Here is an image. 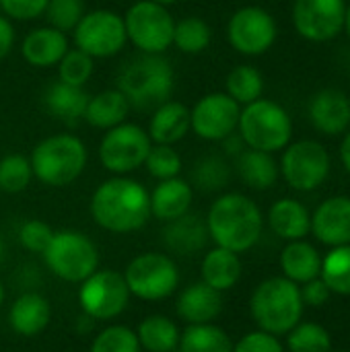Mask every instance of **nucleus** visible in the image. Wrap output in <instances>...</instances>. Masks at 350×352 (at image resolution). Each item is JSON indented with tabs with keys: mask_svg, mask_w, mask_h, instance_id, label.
<instances>
[{
	"mask_svg": "<svg viewBox=\"0 0 350 352\" xmlns=\"http://www.w3.org/2000/svg\"><path fill=\"white\" fill-rule=\"evenodd\" d=\"M76 50L95 58H111L124 50L128 37L124 27V16L113 10H91L85 12L78 25L72 29Z\"/></svg>",
	"mask_w": 350,
	"mask_h": 352,
	"instance_id": "ddd939ff",
	"label": "nucleus"
},
{
	"mask_svg": "<svg viewBox=\"0 0 350 352\" xmlns=\"http://www.w3.org/2000/svg\"><path fill=\"white\" fill-rule=\"evenodd\" d=\"M173 85L175 74L163 54H140L118 72V89L138 111H151L169 101Z\"/></svg>",
	"mask_w": 350,
	"mask_h": 352,
	"instance_id": "7ed1b4c3",
	"label": "nucleus"
},
{
	"mask_svg": "<svg viewBox=\"0 0 350 352\" xmlns=\"http://www.w3.org/2000/svg\"><path fill=\"white\" fill-rule=\"evenodd\" d=\"M210 41H212V29L204 19L186 16L182 21H175L171 45H175L182 54L188 56L202 54L210 45Z\"/></svg>",
	"mask_w": 350,
	"mask_h": 352,
	"instance_id": "473e14b6",
	"label": "nucleus"
},
{
	"mask_svg": "<svg viewBox=\"0 0 350 352\" xmlns=\"http://www.w3.org/2000/svg\"><path fill=\"white\" fill-rule=\"evenodd\" d=\"M31 179H33V169L29 157L10 153L0 159V192L19 194L31 184Z\"/></svg>",
	"mask_w": 350,
	"mask_h": 352,
	"instance_id": "4c0bfd02",
	"label": "nucleus"
},
{
	"mask_svg": "<svg viewBox=\"0 0 350 352\" xmlns=\"http://www.w3.org/2000/svg\"><path fill=\"white\" fill-rule=\"evenodd\" d=\"M344 29L350 37V6H347V14H344Z\"/></svg>",
	"mask_w": 350,
	"mask_h": 352,
	"instance_id": "3c124183",
	"label": "nucleus"
},
{
	"mask_svg": "<svg viewBox=\"0 0 350 352\" xmlns=\"http://www.w3.org/2000/svg\"><path fill=\"white\" fill-rule=\"evenodd\" d=\"M93 68H95V60L91 56H87L76 47L74 50L68 47V52L58 62V78L74 87H85V82L93 74Z\"/></svg>",
	"mask_w": 350,
	"mask_h": 352,
	"instance_id": "a19ab883",
	"label": "nucleus"
},
{
	"mask_svg": "<svg viewBox=\"0 0 350 352\" xmlns=\"http://www.w3.org/2000/svg\"><path fill=\"white\" fill-rule=\"evenodd\" d=\"M311 233L324 245L338 248L350 243V198L332 196L311 214Z\"/></svg>",
	"mask_w": 350,
	"mask_h": 352,
	"instance_id": "f3484780",
	"label": "nucleus"
},
{
	"mask_svg": "<svg viewBox=\"0 0 350 352\" xmlns=\"http://www.w3.org/2000/svg\"><path fill=\"white\" fill-rule=\"evenodd\" d=\"M241 105L227 93H208L190 109V130L210 142H221L237 130Z\"/></svg>",
	"mask_w": 350,
	"mask_h": 352,
	"instance_id": "2eb2a0df",
	"label": "nucleus"
},
{
	"mask_svg": "<svg viewBox=\"0 0 350 352\" xmlns=\"http://www.w3.org/2000/svg\"><path fill=\"white\" fill-rule=\"evenodd\" d=\"M303 307L299 285L285 276L262 280L250 299V314L258 330L274 336L289 334L301 322Z\"/></svg>",
	"mask_w": 350,
	"mask_h": 352,
	"instance_id": "20e7f679",
	"label": "nucleus"
},
{
	"mask_svg": "<svg viewBox=\"0 0 350 352\" xmlns=\"http://www.w3.org/2000/svg\"><path fill=\"white\" fill-rule=\"evenodd\" d=\"M223 311V293L215 291L206 283L188 285L175 301V314L186 326L212 324Z\"/></svg>",
	"mask_w": 350,
	"mask_h": 352,
	"instance_id": "6ab92c4d",
	"label": "nucleus"
},
{
	"mask_svg": "<svg viewBox=\"0 0 350 352\" xmlns=\"http://www.w3.org/2000/svg\"><path fill=\"white\" fill-rule=\"evenodd\" d=\"M138 336L132 328L122 324H111L103 328L91 342L89 352H140Z\"/></svg>",
	"mask_w": 350,
	"mask_h": 352,
	"instance_id": "58836bf2",
	"label": "nucleus"
},
{
	"mask_svg": "<svg viewBox=\"0 0 350 352\" xmlns=\"http://www.w3.org/2000/svg\"><path fill=\"white\" fill-rule=\"evenodd\" d=\"M227 39L243 56H262L276 41V23L262 6H243L227 25Z\"/></svg>",
	"mask_w": 350,
	"mask_h": 352,
	"instance_id": "4468645a",
	"label": "nucleus"
},
{
	"mask_svg": "<svg viewBox=\"0 0 350 352\" xmlns=\"http://www.w3.org/2000/svg\"><path fill=\"white\" fill-rule=\"evenodd\" d=\"M192 188L202 192H219L231 179V167L221 155H206L192 167Z\"/></svg>",
	"mask_w": 350,
	"mask_h": 352,
	"instance_id": "c9c22d12",
	"label": "nucleus"
},
{
	"mask_svg": "<svg viewBox=\"0 0 350 352\" xmlns=\"http://www.w3.org/2000/svg\"><path fill=\"white\" fill-rule=\"evenodd\" d=\"M52 322V305L39 293L19 295L8 309V326L14 334L31 338L41 334Z\"/></svg>",
	"mask_w": 350,
	"mask_h": 352,
	"instance_id": "412c9836",
	"label": "nucleus"
},
{
	"mask_svg": "<svg viewBox=\"0 0 350 352\" xmlns=\"http://www.w3.org/2000/svg\"><path fill=\"white\" fill-rule=\"evenodd\" d=\"M309 120L326 136L342 134L350 124V99L338 89H324L309 101Z\"/></svg>",
	"mask_w": 350,
	"mask_h": 352,
	"instance_id": "aec40b11",
	"label": "nucleus"
},
{
	"mask_svg": "<svg viewBox=\"0 0 350 352\" xmlns=\"http://www.w3.org/2000/svg\"><path fill=\"white\" fill-rule=\"evenodd\" d=\"M153 2H159V4H163V6H169V4H175L177 0H153Z\"/></svg>",
	"mask_w": 350,
	"mask_h": 352,
	"instance_id": "603ef678",
	"label": "nucleus"
},
{
	"mask_svg": "<svg viewBox=\"0 0 350 352\" xmlns=\"http://www.w3.org/2000/svg\"><path fill=\"white\" fill-rule=\"evenodd\" d=\"M241 272H243V266H241L239 254L219 248V245L208 250L200 262L202 283H206L208 287H212L219 293L233 289L239 283Z\"/></svg>",
	"mask_w": 350,
	"mask_h": 352,
	"instance_id": "bb28decb",
	"label": "nucleus"
},
{
	"mask_svg": "<svg viewBox=\"0 0 350 352\" xmlns=\"http://www.w3.org/2000/svg\"><path fill=\"white\" fill-rule=\"evenodd\" d=\"M2 303H4V285L0 280V307H2Z\"/></svg>",
	"mask_w": 350,
	"mask_h": 352,
	"instance_id": "864d4df0",
	"label": "nucleus"
},
{
	"mask_svg": "<svg viewBox=\"0 0 350 352\" xmlns=\"http://www.w3.org/2000/svg\"><path fill=\"white\" fill-rule=\"evenodd\" d=\"M206 229L215 245L243 254L260 241L264 217L252 198L229 192L210 204L206 214Z\"/></svg>",
	"mask_w": 350,
	"mask_h": 352,
	"instance_id": "f03ea898",
	"label": "nucleus"
},
{
	"mask_svg": "<svg viewBox=\"0 0 350 352\" xmlns=\"http://www.w3.org/2000/svg\"><path fill=\"white\" fill-rule=\"evenodd\" d=\"M177 352H233V340L221 326L194 324L184 328Z\"/></svg>",
	"mask_w": 350,
	"mask_h": 352,
	"instance_id": "2f4dec72",
	"label": "nucleus"
},
{
	"mask_svg": "<svg viewBox=\"0 0 350 352\" xmlns=\"http://www.w3.org/2000/svg\"><path fill=\"white\" fill-rule=\"evenodd\" d=\"M89 97L91 95L85 91V87H74V85L62 82L58 78L45 89L43 107L54 120L68 124V126H74L85 118Z\"/></svg>",
	"mask_w": 350,
	"mask_h": 352,
	"instance_id": "5701e85b",
	"label": "nucleus"
},
{
	"mask_svg": "<svg viewBox=\"0 0 350 352\" xmlns=\"http://www.w3.org/2000/svg\"><path fill=\"white\" fill-rule=\"evenodd\" d=\"M2 260H4V245H2V239H0V264H2Z\"/></svg>",
	"mask_w": 350,
	"mask_h": 352,
	"instance_id": "5fc2aeb1",
	"label": "nucleus"
},
{
	"mask_svg": "<svg viewBox=\"0 0 350 352\" xmlns=\"http://www.w3.org/2000/svg\"><path fill=\"white\" fill-rule=\"evenodd\" d=\"M130 291L122 272L111 268L95 270L78 289V305L93 322H109L122 316L130 303Z\"/></svg>",
	"mask_w": 350,
	"mask_h": 352,
	"instance_id": "9d476101",
	"label": "nucleus"
},
{
	"mask_svg": "<svg viewBox=\"0 0 350 352\" xmlns=\"http://www.w3.org/2000/svg\"><path fill=\"white\" fill-rule=\"evenodd\" d=\"M330 352H344V351H330Z\"/></svg>",
	"mask_w": 350,
	"mask_h": 352,
	"instance_id": "6e6d98bb",
	"label": "nucleus"
},
{
	"mask_svg": "<svg viewBox=\"0 0 350 352\" xmlns=\"http://www.w3.org/2000/svg\"><path fill=\"white\" fill-rule=\"evenodd\" d=\"M194 200V188L182 177L163 179L151 192V217L169 223L186 212H190Z\"/></svg>",
	"mask_w": 350,
	"mask_h": 352,
	"instance_id": "b1692460",
	"label": "nucleus"
},
{
	"mask_svg": "<svg viewBox=\"0 0 350 352\" xmlns=\"http://www.w3.org/2000/svg\"><path fill=\"white\" fill-rule=\"evenodd\" d=\"M225 93L235 99L239 105H250L256 99L262 97L264 93V78L260 74L258 68L250 66V64H241L235 66L225 80Z\"/></svg>",
	"mask_w": 350,
	"mask_h": 352,
	"instance_id": "72a5a7b5",
	"label": "nucleus"
},
{
	"mask_svg": "<svg viewBox=\"0 0 350 352\" xmlns=\"http://www.w3.org/2000/svg\"><path fill=\"white\" fill-rule=\"evenodd\" d=\"M47 0H0L4 16L14 21H33L45 12Z\"/></svg>",
	"mask_w": 350,
	"mask_h": 352,
	"instance_id": "a18cd8bd",
	"label": "nucleus"
},
{
	"mask_svg": "<svg viewBox=\"0 0 350 352\" xmlns=\"http://www.w3.org/2000/svg\"><path fill=\"white\" fill-rule=\"evenodd\" d=\"M268 225L281 239L299 241L311 233V214L295 198H281L268 210Z\"/></svg>",
	"mask_w": 350,
	"mask_h": 352,
	"instance_id": "a878e982",
	"label": "nucleus"
},
{
	"mask_svg": "<svg viewBox=\"0 0 350 352\" xmlns=\"http://www.w3.org/2000/svg\"><path fill=\"white\" fill-rule=\"evenodd\" d=\"M0 194H2V192H0Z\"/></svg>",
	"mask_w": 350,
	"mask_h": 352,
	"instance_id": "4d7b16f0",
	"label": "nucleus"
},
{
	"mask_svg": "<svg viewBox=\"0 0 350 352\" xmlns=\"http://www.w3.org/2000/svg\"><path fill=\"white\" fill-rule=\"evenodd\" d=\"M281 268H283L285 278H289L297 285H305L320 276L322 256L311 243H307L303 239L289 241L281 254Z\"/></svg>",
	"mask_w": 350,
	"mask_h": 352,
	"instance_id": "cd10ccee",
	"label": "nucleus"
},
{
	"mask_svg": "<svg viewBox=\"0 0 350 352\" xmlns=\"http://www.w3.org/2000/svg\"><path fill=\"white\" fill-rule=\"evenodd\" d=\"M41 256L47 270L64 283L80 285L99 270V250L93 239L80 231H54Z\"/></svg>",
	"mask_w": 350,
	"mask_h": 352,
	"instance_id": "0eeeda50",
	"label": "nucleus"
},
{
	"mask_svg": "<svg viewBox=\"0 0 350 352\" xmlns=\"http://www.w3.org/2000/svg\"><path fill=\"white\" fill-rule=\"evenodd\" d=\"M130 295L142 301H163L179 289V268L163 252H144L132 258L122 272Z\"/></svg>",
	"mask_w": 350,
	"mask_h": 352,
	"instance_id": "6e6552de",
	"label": "nucleus"
},
{
	"mask_svg": "<svg viewBox=\"0 0 350 352\" xmlns=\"http://www.w3.org/2000/svg\"><path fill=\"white\" fill-rule=\"evenodd\" d=\"M235 169L239 179L252 190H268L276 184L281 175L278 163L274 161L272 153L256 148H245L241 155H237Z\"/></svg>",
	"mask_w": 350,
	"mask_h": 352,
	"instance_id": "c756f323",
	"label": "nucleus"
},
{
	"mask_svg": "<svg viewBox=\"0 0 350 352\" xmlns=\"http://www.w3.org/2000/svg\"><path fill=\"white\" fill-rule=\"evenodd\" d=\"M301 289V299H303V305H309V307H322L324 303H328V299H330V289H328V285L318 276V278H314V280H309V283H305L303 287H299Z\"/></svg>",
	"mask_w": 350,
	"mask_h": 352,
	"instance_id": "49530a36",
	"label": "nucleus"
},
{
	"mask_svg": "<svg viewBox=\"0 0 350 352\" xmlns=\"http://www.w3.org/2000/svg\"><path fill=\"white\" fill-rule=\"evenodd\" d=\"M320 278L328 285L330 293L350 297V243L332 248V252L322 258Z\"/></svg>",
	"mask_w": 350,
	"mask_h": 352,
	"instance_id": "f704fd0d",
	"label": "nucleus"
},
{
	"mask_svg": "<svg viewBox=\"0 0 350 352\" xmlns=\"http://www.w3.org/2000/svg\"><path fill=\"white\" fill-rule=\"evenodd\" d=\"M31 169L43 186L64 188L76 182L87 167V146L74 134H54L31 151Z\"/></svg>",
	"mask_w": 350,
	"mask_h": 352,
	"instance_id": "39448f33",
	"label": "nucleus"
},
{
	"mask_svg": "<svg viewBox=\"0 0 350 352\" xmlns=\"http://www.w3.org/2000/svg\"><path fill=\"white\" fill-rule=\"evenodd\" d=\"M85 14V2L83 0H47L43 16L47 19V25L68 33L72 31L78 21Z\"/></svg>",
	"mask_w": 350,
	"mask_h": 352,
	"instance_id": "79ce46f5",
	"label": "nucleus"
},
{
	"mask_svg": "<svg viewBox=\"0 0 350 352\" xmlns=\"http://www.w3.org/2000/svg\"><path fill=\"white\" fill-rule=\"evenodd\" d=\"M281 173L285 182L297 192L318 190L330 175V155L318 140H299L283 148Z\"/></svg>",
	"mask_w": 350,
	"mask_h": 352,
	"instance_id": "f8f14e48",
	"label": "nucleus"
},
{
	"mask_svg": "<svg viewBox=\"0 0 350 352\" xmlns=\"http://www.w3.org/2000/svg\"><path fill=\"white\" fill-rule=\"evenodd\" d=\"M91 217L109 233H134L151 219V192L126 175L105 179L91 196Z\"/></svg>",
	"mask_w": 350,
	"mask_h": 352,
	"instance_id": "f257e3e1",
	"label": "nucleus"
},
{
	"mask_svg": "<svg viewBox=\"0 0 350 352\" xmlns=\"http://www.w3.org/2000/svg\"><path fill=\"white\" fill-rule=\"evenodd\" d=\"M287 349L289 352H330L332 338L324 326L314 322H299L287 334Z\"/></svg>",
	"mask_w": 350,
	"mask_h": 352,
	"instance_id": "e433bc0d",
	"label": "nucleus"
},
{
	"mask_svg": "<svg viewBox=\"0 0 350 352\" xmlns=\"http://www.w3.org/2000/svg\"><path fill=\"white\" fill-rule=\"evenodd\" d=\"M344 0H295L293 25L303 39L330 41L344 29Z\"/></svg>",
	"mask_w": 350,
	"mask_h": 352,
	"instance_id": "dca6fc26",
	"label": "nucleus"
},
{
	"mask_svg": "<svg viewBox=\"0 0 350 352\" xmlns=\"http://www.w3.org/2000/svg\"><path fill=\"white\" fill-rule=\"evenodd\" d=\"M146 132L153 144L173 146L190 132V107L179 101H165L163 105L153 109Z\"/></svg>",
	"mask_w": 350,
	"mask_h": 352,
	"instance_id": "393cba45",
	"label": "nucleus"
},
{
	"mask_svg": "<svg viewBox=\"0 0 350 352\" xmlns=\"http://www.w3.org/2000/svg\"><path fill=\"white\" fill-rule=\"evenodd\" d=\"M237 132L241 134L248 148L276 153L291 144L293 122L283 105L260 97L254 103L243 105Z\"/></svg>",
	"mask_w": 350,
	"mask_h": 352,
	"instance_id": "423d86ee",
	"label": "nucleus"
},
{
	"mask_svg": "<svg viewBox=\"0 0 350 352\" xmlns=\"http://www.w3.org/2000/svg\"><path fill=\"white\" fill-rule=\"evenodd\" d=\"M130 103L122 95L120 89H107L93 97H89L87 109H85V122L99 130H109L113 126H120L126 122L130 113Z\"/></svg>",
	"mask_w": 350,
	"mask_h": 352,
	"instance_id": "c85d7f7f",
	"label": "nucleus"
},
{
	"mask_svg": "<svg viewBox=\"0 0 350 352\" xmlns=\"http://www.w3.org/2000/svg\"><path fill=\"white\" fill-rule=\"evenodd\" d=\"M233 352H285V346L278 336L256 330L239 338L237 344H233Z\"/></svg>",
	"mask_w": 350,
	"mask_h": 352,
	"instance_id": "c03bdc74",
	"label": "nucleus"
},
{
	"mask_svg": "<svg viewBox=\"0 0 350 352\" xmlns=\"http://www.w3.org/2000/svg\"><path fill=\"white\" fill-rule=\"evenodd\" d=\"M68 52V37L66 33L45 25L29 31L21 43V54L25 62L35 68H50L58 66L62 56Z\"/></svg>",
	"mask_w": 350,
	"mask_h": 352,
	"instance_id": "4be33fe9",
	"label": "nucleus"
},
{
	"mask_svg": "<svg viewBox=\"0 0 350 352\" xmlns=\"http://www.w3.org/2000/svg\"><path fill=\"white\" fill-rule=\"evenodd\" d=\"M52 235H54L52 227L47 223L39 221V219L25 221L19 227V243L31 254H43L50 239H52Z\"/></svg>",
	"mask_w": 350,
	"mask_h": 352,
	"instance_id": "37998d69",
	"label": "nucleus"
},
{
	"mask_svg": "<svg viewBox=\"0 0 350 352\" xmlns=\"http://www.w3.org/2000/svg\"><path fill=\"white\" fill-rule=\"evenodd\" d=\"M151 146L153 142L146 130L136 124L124 122L105 130L99 144V161L107 171L116 175H126L144 165Z\"/></svg>",
	"mask_w": 350,
	"mask_h": 352,
	"instance_id": "9b49d317",
	"label": "nucleus"
},
{
	"mask_svg": "<svg viewBox=\"0 0 350 352\" xmlns=\"http://www.w3.org/2000/svg\"><path fill=\"white\" fill-rule=\"evenodd\" d=\"M340 159H342L344 169L350 173V132H347V136L340 144Z\"/></svg>",
	"mask_w": 350,
	"mask_h": 352,
	"instance_id": "8fccbe9b",
	"label": "nucleus"
},
{
	"mask_svg": "<svg viewBox=\"0 0 350 352\" xmlns=\"http://www.w3.org/2000/svg\"><path fill=\"white\" fill-rule=\"evenodd\" d=\"M161 241L165 245V250L173 256H196L200 254L210 237H208V229H206V219L194 214V212H186L169 223H165L163 231H161Z\"/></svg>",
	"mask_w": 350,
	"mask_h": 352,
	"instance_id": "a211bd4d",
	"label": "nucleus"
},
{
	"mask_svg": "<svg viewBox=\"0 0 350 352\" xmlns=\"http://www.w3.org/2000/svg\"><path fill=\"white\" fill-rule=\"evenodd\" d=\"M136 336H138V342H140L142 351L175 352L177 344H179L182 330L167 316H149L138 324Z\"/></svg>",
	"mask_w": 350,
	"mask_h": 352,
	"instance_id": "7c9ffc66",
	"label": "nucleus"
},
{
	"mask_svg": "<svg viewBox=\"0 0 350 352\" xmlns=\"http://www.w3.org/2000/svg\"><path fill=\"white\" fill-rule=\"evenodd\" d=\"M223 142V146H225V153L227 155H233V157H237V155H241L243 151H245V142H243V138H241V134L235 130V132H231L227 138H223L221 140Z\"/></svg>",
	"mask_w": 350,
	"mask_h": 352,
	"instance_id": "09e8293b",
	"label": "nucleus"
},
{
	"mask_svg": "<svg viewBox=\"0 0 350 352\" xmlns=\"http://www.w3.org/2000/svg\"><path fill=\"white\" fill-rule=\"evenodd\" d=\"M144 167H146L149 175H153L159 182L171 179V177H179L182 157L169 144H153L151 151H149V155H146Z\"/></svg>",
	"mask_w": 350,
	"mask_h": 352,
	"instance_id": "ea45409f",
	"label": "nucleus"
},
{
	"mask_svg": "<svg viewBox=\"0 0 350 352\" xmlns=\"http://www.w3.org/2000/svg\"><path fill=\"white\" fill-rule=\"evenodd\" d=\"M14 45V27L8 16L0 14V60L10 54Z\"/></svg>",
	"mask_w": 350,
	"mask_h": 352,
	"instance_id": "de8ad7c7",
	"label": "nucleus"
},
{
	"mask_svg": "<svg viewBox=\"0 0 350 352\" xmlns=\"http://www.w3.org/2000/svg\"><path fill=\"white\" fill-rule=\"evenodd\" d=\"M128 41L142 54H163L173 41L175 21L167 6L153 0L134 2L124 14Z\"/></svg>",
	"mask_w": 350,
	"mask_h": 352,
	"instance_id": "1a4fd4ad",
	"label": "nucleus"
}]
</instances>
